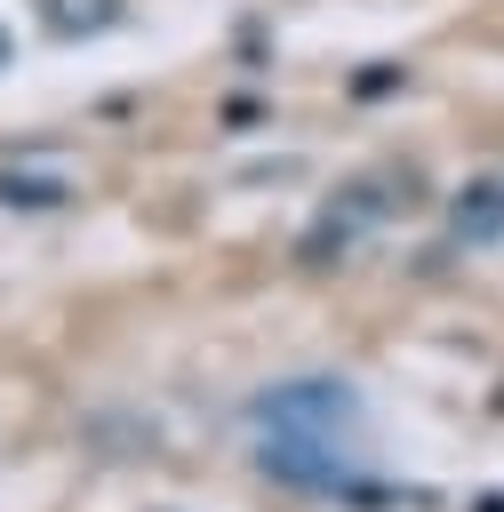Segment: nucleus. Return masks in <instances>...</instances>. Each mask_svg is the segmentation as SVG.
Masks as SVG:
<instances>
[{"label": "nucleus", "instance_id": "obj_1", "mask_svg": "<svg viewBox=\"0 0 504 512\" xmlns=\"http://www.w3.org/2000/svg\"><path fill=\"white\" fill-rule=\"evenodd\" d=\"M248 416L264 432H336V424H352V392L336 376H304V384H272Z\"/></svg>", "mask_w": 504, "mask_h": 512}, {"label": "nucleus", "instance_id": "obj_2", "mask_svg": "<svg viewBox=\"0 0 504 512\" xmlns=\"http://www.w3.org/2000/svg\"><path fill=\"white\" fill-rule=\"evenodd\" d=\"M256 464H264L272 480H304V488H336V480H344V464H336L328 432H272Z\"/></svg>", "mask_w": 504, "mask_h": 512}, {"label": "nucleus", "instance_id": "obj_3", "mask_svg": "<svg viewBox=\"0 0 504 512\" xmlns=\"http://www.w3.org/2000/svg\"><path fill=\"white\" fill-rule=\"evenodd\" d=\"M448 232L464 248H496L504 240V176H472L456 200H448Z\"/></svg>", "mask_w": 504, "mask_h": 512}, {"label": "nucleus", "instance_id": "obj_4", "mask_svg": "<svg viewBox=\"0 0 504 512\" xmlns=\"http://www.w3.org/2000/svg\"><path fill=\"white\" fill-rule=\"evenodd\" d=\"M40 16H48V32L88 40V32H112L120 24V0H40Z\"/></svg>", "mask_w": 504, "mask_h": 512}, {"label": "nucleus", "instance_id": "obj_5", "mask_svg": "<svg viewBox=\"0 0 504 512\" xmlns=\"http://www.w3.org/2000/svg\"><path fill=\"white\" fill-rule=\"evenodd\" d=\"M0 200H8V208H56L64 184H56V176H0Z\"/></svg>", "mask_w": 504, "mask_h": 512}, {"label": "nucleus", "instance_id": "obj_6", "mask_svg": "<svg viewBox=\"0 0 504 512\" xmlns=\"http://www.w3.org/2000/svg\"><path fill=\"white\" fill-rule=\"evenodd\" d=\"M0 64H8V24H0Z\"/></svg>", "mask_w": 504, "mask_h": 512}]
</instances>
